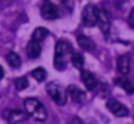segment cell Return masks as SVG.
Masks as SVG:
<instances>
[{
    "label": "cell",
    "instance_id": "1",
    "mask_svg": "<svg viewBox=\"0 0 134 124\" xmlns=\"http://www.w3.org/2000/svg\"><path fill=\"white\" fill-rule=\"evenodd\" d=\"M71 45L66 40H59L56 42L55 46V59H53V65L58 71H64L66 68V56L72 53Z\"/></svg>",
    "mask_w": 134,
    "mask_h": 124
},
{
    "label": "cell",
    "instance_id": "2",
    "mask_svg": "<svg viewBox=\"0 0 134 124\" xmlns=\"http://www.w3.org/2000/svg\"><path fill=\"white\" fill-rule=\"evenodd\" d=\"M25 110L26 112L38 121H45L48 117V112L45 110L43 104L36 98H26L25 100Z\"/></svg>",
    "mask_w": 134,
    "mask_h": 124
},
{
    "label": "cell",
    "instance_id": "3",
    "mask_svg": "<svg viewBox=\"0 0 134 124\" xmlns=\"http://www.w3.org/2000/svg\"><path fill=\"white\" fill-rule=\"evenodd\" d=\"M46 91L49 94V97L52 98V101L58 105H65L66 104V91L62 88L59 84L51 82L46 85Z\"/></svg>",
    "mask_w": 134,
    "mask_h": 124
},
{
    "label": "cell",
    "instance_id": "4",
    "mask_svg": "<svg viewBox=\"0 0 134 124\" xmlns=\"http://www.w3.org/2000/svg\"><path fill=\"white\" fill-rule=\"evenodd\" d=\"M3 117H4V120H7L10 124H18V123H20V121L27 120L29 114L26 112V110L23 111V110H19V108H7V110H4Z\"/></svg>",
    "mask_w": 134,
    "mask_h": 124
},
{
    "label": "cell",
    "instance_id": "5",
    "mask_svg": "<svg viewBox=\"0 0 134 124\" xmlns=\"http://www.w3.org/2000/svg\"><path fill=\"white\" fill-rule=\"evenodd\" d=\"M97 22H98L97 7L92 4H87L82 10V23L85 26H95Z\"/></svg>",
    "mask_w": 134,
    "mask_h": 124
},
{
    "label": "cell",
    "instance_id": "6",
    "mask_svg": "<svg viewBox=\"0 0 134 124\" xmlns=\"http://www.w3.org/2000/svg\"><path fill=\"white\" fill-rule=\"evenodd\" d=\"M41 14H42V17L46 19V20H55V19H58L59 12H58V7H56L52 2L45 0L41 6Z\"/></svg>",
    "mask_w": 134,
    "mask_h": 124
},
{
    "label": "cell",
    "instance_id": "7",
    "mask_svg": "<svg viewBox=\"0 0 134 124\" xmlns=\"http://www.w3.org/2000/svg\"><path fill=\"white\" fill-rule=\"evenodd\" d=\"M97 13H98V26H99V29H101V32L107 36L108 35V32H110V29H111V17H110V13H108L105 9H102V7H99V9H97Z\"/></svg>",
    "mask_w": 134,
    "mask_h": 124
},
{
    "label": "cell",
    "instance_id": "8",
    "mask_svg": "<svg viewBox=\"0 0 134 124\" xmlns=\"http://www.w3.org/2000/svg\"><path fill=\"white\" fill-rule=\"evenodd\" d=\"M107 108L115 117H127L128 115V108L125 105H122L121 103H118L117 100H114V98H110L107 101Z\"/></svg>",
    "mask_w": 134,
    "mask_h": 124
},
{
    "label": "cell",
    "instance_id": "9",
    "mask_svg": "<svg viewBox=\"0 0 134 124\" xmlns=\"http://www.w3.org/2000/svg\"><path fill=\"white\" fill-rule=\"evenodd\" d=\"M131 63H130V55H121L117 59V71L121 75H127L130 72Z\"/></svg>",
    "mask_w": 134,
    "mask_h": 124
},
{
    "label": "cell",
    "instance_id": "10",
    "mask_svg": "<svg viewBox=\"0 0 134 124\" xmlns=\"http://www.w3.org/2000/svg\"><path fill=\"white\" fill-rule=\"evenodd\" d=\"M114 82H115L120 88L124 89L127 94H133V92H134V85H133V82L127 78V75H121V74H120V77H117L115 79H114Z\"/></svg>",
    "mask_w": 134,
    "mask_h": 124
},
{
    "label": "cell",
    "instance_id": "11",
    "mask_svg": "<svg viewBox=\"0 0 134 124\" xmlns=\"http://www.w3.org/2000/svg\"><path fill=\"white\" fill-rule=\"evenodd\" d=\"M41 52H42L41 42L32 39L29 43H27V46H26V53H27V56H29L30 59H36V58H39Z\"/></svg>",
    "mask_w": 134,
    "mask_h": 124
},
{
    "label": "cell",
    "instance_id": "12",
    "mask_svg": "<svg viewBox=\"0 0 134 124\" xmlns=\"http://www.w3.org/2000/svg\"><path fill=\"white\" fill-rule=\"evenodd\" d=\"M81 81H82V84L85 85V88H87L88 91L95 89L97 79H95V77H94L90 71H81Z\"/></svg>",
    "mask_w": 134,
    "mask_h": 124
},
{
    "label": "cell",
    "instance_id": "13",
    "mask_svg": "<svg viewBox=\"0 0 134 124\" xmlns=\"http://www.w3.org/2000/svg\"><path fill=\"white\" fill-rule=\"evenodd\" d=\"M68 95L72 98L74 103H84V100H85V92L81 91V89L75 85L68 87Z\"/></svg>",
    "mask_w": 134,
    "mask_h": 124
},
{
    "label": "cell",
    "instance_id": "14",
    "mask_svg": "<svg viewBox=\"0 0 134 124\" xmlns=\"http://www.w3.org/2000/svg\"><path fill=\"white\" fill-rule=\"evenodd\" d=\"M78 45L82 51H88V52L94 51V48H95V43L92 42V39H90L88 36H84V35L78 36Z\"/></svg>",
    "mask_w": 134,
    "mask_h": 124
},
{
    "label": "cell",
    "instance_id": "15",
    "mask_svg": "<svg viewBox=\"0 0 134 124\" xmlns=\"http://www.w3.org/2000/svg\"><path fill=\"white\" fill-rule=\"evenodd\" d=\"M6 62L9 63L12 68H19L20 66V56H19L16 52H9V53L6 55Z\"/></svg>",
    "mask_w": 134,
    "mask_h": 124
},
{
    "label": "cell",
    "instance_id": "16",
    "mask_svg": "<svg viewBox=\"0 0 134 124\" xmlns=\"http://www.w3.org/2000/svg\"><path fill=\"white\" fill-rule=\"evenodd\" d=\"M48 35H49L48 29H45V28H36L35 30H33V33H32V39L33 40H38V42H42V40L48 36Z\"/></svg>",
    "mask_w": 134,
    "mask_h": 124
},
{
    "label": "cell",
    "instance_id": "17",
    "mask_svg": "<svg viewBox=\"0 0 134 124\" xmlns=\"http://www.w3.org/2000/svg\"><path fill=\"white\" fill-rule=\"evenodd\" d=\"M71 62H72V65L78 69L84 68V56H82L81 53H78V52H72V53H71Z\"/></svg>",
    "mask_w": 134,
    "mask_h": 124
},
{
    "label": "cell",
    "instance_id": "18",
    "mask_svg": "<svg viewBox=\"0 0 134 124\" xmlns=\"http://www.w3.org/2000/svg\"><path fill=\"white\" fill-rule=\"evenodd\" d=\"M30 74H32V77L35 78L38 82H42V81L46 79V71H45L43 68H41V66H39V68H35Z\"/></svg>",
    "mask_w": 134,
    "mask_h": 124
},
{
    "label": "cell",
    "instance_id": "19",
    "mask_svg": "<svg viewBox=\"0 0 134 124\" xmlns=\"http://www.w3.org/2000/svg\"><path fill=\"white\" fill-rule=\"evenodd\" d=\"M15 85H16V89L18 91H22V89H26L29 82H27V78L26 77H20L15 81Z\"/></svg>",
    "mask_w": 134,
    "mask_h": 124
},
{
    "label": "cell",
    "instance_id": "20",
    "mask_svg": "<svg viewBox=\"0 0 134 124\" xmlns=\"http://www.w3.org/2000/svg\"><path fill=\"white\" fill-rule=\"evenodd\" d=\"M128 25H130L131 28H134V7L131 9L130 14H128Z\"/></svg>",
    "mask_w": 134,
    "mask_h": 124
},
{
    "label": "cell",
    "instance_id": "21",
    "mask_svg": "<svg viewBox=\"0 0 134 124\" xmlns=\"http://www.w3.org/2000/svg\"><path fill=\"white\" fill-rule=\"evenodd\" d=\"M3 77H4V69H3V66L0 65V81L3 79Z\"/></svg>",
    "mask_w": 134,
    "mask_h": 124
}]
</instances>
